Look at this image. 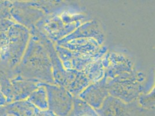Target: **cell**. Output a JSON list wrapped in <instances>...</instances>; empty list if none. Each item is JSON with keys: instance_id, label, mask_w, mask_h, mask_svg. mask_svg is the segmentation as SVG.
<instances>
[{"instance_id": "6", "label": "cell", "mask_w": 155, "mask_h": 116, "mask_svg": "<svg viewBox=\"0 0 155 116\" xmlns=\"http://www.w3.org/2000/svg\"><path fill=\"white\" fill-rule=\"evenodd\" d=\"M54 47L64 67L68 70L83 71L88 65L102 58L107 52V48L104 46L94 55L72 51L58 44L54 45Z\"/></svg>"}, {"instance_id": "14", "label": "cell", "mask_w": 155, "mask_h": 116, "mask_svg": "<svg viewBox=\"0 0 155 116\" xmlns=\"http://www.w3.org/2000/svg\"><path fill=\"white\" fill-rule=\"evenodd\" d=\"M101 58L91 63L83 70L91 83L99 81L104 76V68Z\"/></svg>"}, {"instance_id": "17", "label": "cell", "mask_w": 155, "mask_h": 116, "mask_svg": "<svg viewBox=\"0 0 155 116\" xmlns=\"http://www.w3.org/2000/svg\"><path fill=\"white\" fill-rule=\"evenodd\" d=\"M65 2H74V1H75L76 0H64Z\"/></svg>"}, {"instance_id": "1", "label": "cell", "mask_w": 155, "mask_h": 116, "mask_svg": "<svg viewBox=\"0 0 155 116\" xmlns=\"http://www.w3.org/2000/svg\"><path fill=\"white\" fill-rule=\"evenodd\" d=\"M34 33L48 52L51 61L53 77L56 84L65 88L73 97L78 96L91 83L84 71L66 70L58 57L52 41L38 29L34 30Z\"/></svg>"}, {"instance_id": "9", "label": "cell", "mask_w": 155, "mask_h": 116, "mask_svg": "<svg viewBox=\"0 0 155 116\" xmlns=\"http://www.w3.org/2000/svg\"><path fill=\"white\" fill-rule=\"evenodd\" d=\"M81 38L94 39L100 45H103L105 41V36L101 26L97 20H93L86 21L81 25L74 32L58 41L56 44L60 45L71 39Z\"/></svg>"}, {"instance_id": "12", "label": "cell", "mask_w": 155, "mask_h": 116, "mask_svg": "<svg viewBox=\"0 0 155 116\" xmlns=\"http://www.w3.org/2000/svg\"><path fill=\"white\" fill-rule=\"evenodd\" d=\"M31 2L46 15L60 14L65 11V7L67 6L64 0H32Z\"/></svg>"}, {"instance_id": "15", "label": "cell", "mask_w": 155, "mask_h": 116, "mask_svg": "<svg viewBox=\"0 0 155 116\" xmlns=\"http://www.w3.org/2000/svg\"><path fill=\"white\" fill-rule=\"evenodd\" d=\"M39 87L31 94L30 101L41 110L48 109V97L44 86L39 83Z\"/></svg>"}, {"instance_id": "4", "label": "cell", "mask_w": 155, "mask_h": 116, "mask_svg": "<svg viewBox=\"0 0 155 116\" xmlns=\"http://www.w3.org/2000/svg\"><path fill=\"white\" fill-rule=\"evenodd\" d=\"M82 22L67 23L61 18L60 14L46 15L36 24L37 29L41 30L53 43H57L74 32Z\"/></svg>"}, {"instance_id": "7", "label": "cell", "mask_w": 155, "mask_h": 116, "mask_svg": "<svg viewBox=\"0 0 155 116\" xmlns=\"http://www.w3.org/2000/svg\"><path fill=\"white\" fill-rule=\"evenodd\" d=\"M104 68V76L114 78L126 73L135 70L131 59L121 53L107 52L101 58Z\"/></svg>"}, {"instance_id": "18", "label": "cell", "mask_w": 155, "mask_h": 116, "mask_svg": "<svg viewBox=\"0 0 155 116\" xmlns=\"http://www.w3.org/2000/svg\"><path fill=\"white\" fill-rule=\"evenodd\" d=\"M19 1H29V0H19Z\"/></svg>"}, {"instance_id": "5", "label": "cell", "mask_w": 155, "mask_h": 116, "mask_svg": "<svg viewBox=\"0 0 155 116\" xmlns=\"http://www.w3.org/2000/svg\"><path fill=\"white\" fill-rule=\"evenodd\" d=\"M45 88L48 109L55 116L70 114L72 108L74 97L65 88L57 84L40 83Z\"/></svg>"}, {"instance_id": "3", "label": "cell", "mask_w": 155, "mask_h": 116, "mask_svg": "<svg viewBox=\"0 0 155 116\" xmlns=\"http://www.w3.org/2000/svg\"><path fill=\"white\" fill-rule=\"evenodd\" d=\"M145 76L141 71H134L120 74L114 78H107L109 94L126 103L137 100L145 90Z\"/></svg>"}, {"instance_id": "11", "label": "cell", "mask_w": 155, "mask_h": 116, "mask_svg": "<svg viewBox=\"0 0 155 116\" xmlns=\"http://www.w3.org/2000/svg\"><path fill=\"white\" fill-rule=\"evenodd\" d=\"M65 48L81 53L94 55L101 51L103 46L100 45L93 39H75L60 44Z\"/></svg>"}, {"instance_id": "13", "label": "cell", "mask_w": 155, "mask_h": 116, "mask_svg": "<svg viewBox=\"0 0 155 116\" xmlns=\"http://www.w3.org/2000/svg\"><path fill=\"white\" fill-rule=\"evenodd\" d=\"M69 115L72 116H98L96 110L78 96L74 97L72 108Z\"/></svg>"}, {"instance_id": "16", "label": "cell", "mask_w": 155, "mask_h": 116, "mask_svg": "<svg viewBox=\"0 0 155 116\" xmlns=\"http://www.w3.org/2000/svg\"><path fill=\"white\" fill-rule=\"evenodd\" d=\"M138 102L140 106L145 109H155V89L149 94H141L138 97Z\"/></svg>"}, {"instance_id": "2", "label": "cell", "mask_w": 155, "mask_h": 116, "mask_svg": "<svg viewBox=\"0 0 155 116\" xmlns=\"http://www.w3.org/2000/svg\"><path fill=\"white\" fill-rule=\"evenodd\" d=\"M24 74L33 82L56 84L52 73L51 59L38 39L32 38L23 61Z\"/></svg>"}, {"instance_id": "8", "label": "cell", "mask_w": 155, "mask_h": 116, "mask_svg": "<svg viewBox=\"0 0 155 116\" xmlns=\"http://www.w3.org/2000/svg\"><path fill=\"white\" fill-rule=\"evenodd\" d=\"M136 101L126 103L121 99L109 95L101 106L96 110L98 116H129L141 109Z\"/></svg>"}, {"instance_id": "10", "label": "cell", "mask_w": 155, "mask_h": 116, "mask_svg": "<svg viewBox=\"0 0 155 116\" xmlns=\"http://www.w3.org/2000/svg\"><path fill=\"white\" fill-rule=\"evenodd\" d=\"M109 95L107 78L104 76L99 81L89 84L78 95V97L97 110L101 106L104 99Z\"/></svg>"}]
</instances>
